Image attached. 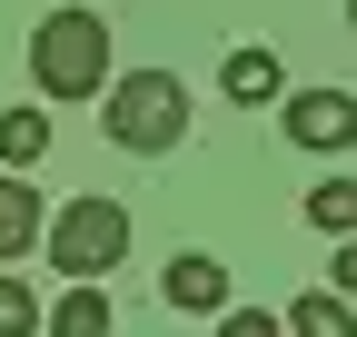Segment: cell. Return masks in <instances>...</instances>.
Segmentation results:
<instances>
[{
    "mask_svg": "<svg viewBox=\"0 0 357 337\" xmlns=\"http://www.w3.org/2000/svg\"><path fill=\"white\" fill-rule=\"evenodd\" d=\"M307 228L357 238V179H318V189H307Z\"/></svg>",
    "mask_w": 357,
    "mask_h": 337,
    "instance_id": "11",
    "label": "cell"
},
{
    "mask_svg": "<svg viewBox=\"0 0 357 337\" xmlns=\"http://www.w3.org/2000/svg\"><path fill=\"white\" fill-rule=\"evenodd\" d=\"M159 298H169V308H189V318H218V308H229V268L189 248V258H169V268H159Z\"/></svg>",
    "mask_w": 357,
    "mask_h": 337,
    "instance_id": "5",
    "label": "cell"
},
{
    "mask_svg": "<svg viewBox=\"0 0 357 337\" xmlns=\"http://www.w3.org/2000/svg\"><path fill=\"white\" fill-rule=\"evenodd\" d=\"M0 337H40V298L20 278H0Z\"/></svg>",
    "mask_w": 357,
    "mask_h": 337,
    "instance_id": "12",
    "label": "cell"
},
{
    "mask_svg": "<svg viewBox=\"0 0 357 337\" xmlns=\"http://www.w3.org/2000/svg\"><path fill=\"white\" fill-rule=\"evenodd\" d=\"M347 30H357V0H347Z\"/></svg>",
    "mask_w": 357,
    "mask_h": 337,
    "instance_id": "15",
    "label": "cell"
},
{
    "mask_svg": "<svg viewBox=\"0 0 357 337\" xmlns=\"http://www.w3.org/2000/svg\"><path fill=\"white\" fill-rule=\"evenodd\" d=\"M40 248H50L60 278H109V268L129 258V208H119V198H70V208H50Z\"/></svg>",
    "mask_w": 357,
    "mask_h": 337,
    "instance_id": "3",
    "label": "cell"
},
{
    "mask_svg": "<svg viewBox=\"0 0 357 337\" xmlns=\"http://www.w3.org/2000/svg\"><path fill=\"white\" fill-rule=\"evenodd\" d=\"M30 90L40 100H100L109 90V20L100 10H50L30 30Z\"/></svg>",
    "mask_w": 357,
    "mask_h": 337,
    "instance_id": "1",
    "label": "cell"
},
{
    "mask_svg": "<svg viewBox=\"0 0 357 337\" xmlns=\"http://www.w3.org/2000/svg\"><path fill=\"white\" fill-rule=\"evenodd\" d=\"M40 337H109V298H100V278H70V298L40 308Z\"/></svg>",
    "mask_w": 357,
    "mask_h": 337,
    "instance_id": "7",
    "label": "cell"
},
{
    "mask_svg": "<svg viewBox=\"0 0 357 337\" xmlns=\"http://www.w3.org/2000/svg\"><path fill=\"white\" fill-rule=\"evenodd\" d=\"M30 159H50V109H0V168H30Z\"/></svg>",
    "mask_w": 357,
    "mask_h": 337,
    "instance_id": "10",
    "label": "cell"
},
{
    "mask_svg": "<svg viewBox=\"0 0 357 337\" xmlns=\"http://www.w3.org/2000/svg\"><path fill=\"white\" fill-rule=\"evenodd\" d=\"M278 119H288V149H347L357 139V100L347 90H298Z\"/></svg>",
    "mask_w": 357,
    "mask_h": 337,
    "instance_id": "4",
    "label": "cell"
},
{
    "mask_svg": "<svg viewBox=\"0 0 357 337\" xmlns=\"http://www.w3.org/2000/svg\"><path fill=\"white\" fill-rule=\"evenodd\" d=\"M218 337H288V318H268V308H218Z\"/></svg>",
    "mask_w": 357,
    "mask_h": 337,
    "instance_id": "13",
    "label": "cell"
},
{
    "mask_svg": "<svg viewBox=\"0 0 357 337\" xmlns=\"http://www.w3.org/2000/svg\"><path fill=\"white\" fill-rule=\"evenodd\" d=\"M288 337H357V298H337V288H307V298L288 308Z\"/></svg>",
    "mask_w": 357,
    "mask_h": 337,
    "instance_id": "9",
    "label": "cell"
},
{
    "mask_svg": "<svg viewBox=\"0 0 357 337\" xmlns=\"http://www.w3.org/2000/svg\"><path fill=\"white\" fill-rule=\"evenodd\" d=\"M40 228H50V208H40V189L10 168V179H0V268H10V258H30V248H40Z\"/></svg>",
    "mask_w": 357,
    "mask_h": 337,
    "instance_id": "6",
    "label": "cell"
},
{
    "mask_svg": "<svg viewBox=\"0 0 357 337\" xmlns=\"http://www.w3.org/2000/svg\"><path fill=\"white\" fill-rule=\"evenodd\" d=\"M100 119H109V149L159 159V149L189 139V90H178L169 70H119L109 90H100Z\"/></svg>",
    "mask_w": 357,
    "mask_h": 337,
    "instance_id": "2",
    "label": "cell"
},
{
    "mask_svg": "<svg viewBox=\"0 0 357 337\" xmlns=\"http://www.w3.org/2000/svg\"><path fill=\"white\" fill-rule=\"evenodd\" d=\"M218 90H229L238 109H268V100H278V50H258V40H248V50H229Z\"/></svg>",
    "mask_w": 357,
    "mask_h": 337,
    "instance_id": "8",
    "label": "cell"
},
{
    "mask_svg": "<svg viewBox=\"0 0 357 337\" xmlns=\"http://www.w3.org/2000/svg\"><path fill=\"white\" fill-rule=\"evenodd\" d=\"M337 298H357V238H337Z\"/></svg>",
    "mask_w": 357,
    "mask_h": 337,
    "instance_id": "14",
    "label": "cell"
}]
</instances>
